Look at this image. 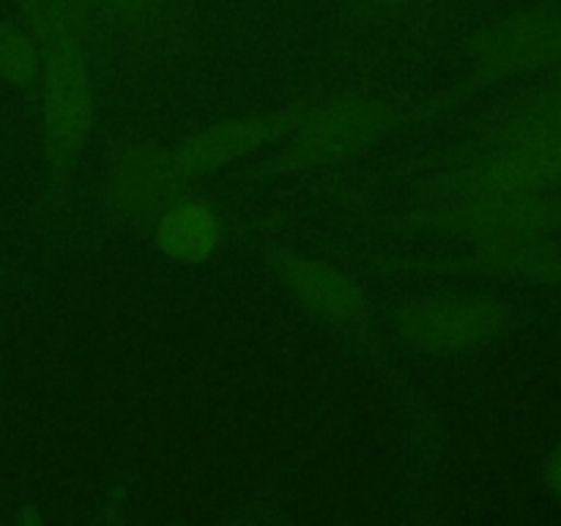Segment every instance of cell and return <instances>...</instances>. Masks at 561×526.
Instances as JSON below:
<instances>
[{"instance_id":"3957f363","label":"cell","mask_w":561,"mask_h":526,"mask_svg":"<svg viewBox=\"0 0 561 526\" xmlns=\"http://www.w3.org/2000/svg\"><path fill=\"white\" fill-rule=\"evenodd\" d=\"M394 110L378 99L345 93L318 102L296 113L294 126L285 137V164L290 168H323L356 157L389 135L394 126Z\"/></svg>"},{"instance_id":"5bb4252c","label":"cell","mask_w":561,"mask_h":526,"mask_svg":"<svg viewBox=\"0 0 561 526\" xmlns=\"http://www.w3.org/2000/svg\"><path fill=\"white\" fill-rule=\"evenodd\" d=\"M91 5L102 11H113V14H124V16H137V14H148L157 3L162 0H88Z\"/></svg>"},{"instance_id":"9a60e30c","label":"cell","mask_w":561,"mask_h":526,"mask_svg":"<svg viewBox=\"0 0 561 526\" xmlns=\"http://www.w3.org/2000/svg\"><path fill=\"white\" fill-rule=\"evenodd\" d=\"M20 5L31 16L33 25L44 22L47 16L58 14V11H71V0H20Z\"/></svg>"},{"instance_id":"7c38bea8","label":"cell","mask_w":561,"mask_h":526,"mask_svg":"<svg viewBox=\"0 0 561 526\" xmlns=\"http://www.w3.org/2000/svg\"><path fill=\"white\" fill-rule=\"evenodd\" d=\"M557 140L561 142V88L548 85L502 115L488 142Z\"/></svg>"},{"instance_id":"8992f818","label":"cell","mask_w":561,"mask_h":526,"mask_svg":"<svg viewBox=\"0 0 561 526\" xmlns=\"http://www.w3.org/2000/svg\"><path fill=\"white\" fill-rule=\"evenodd\" d=\"M460 186H496L513 192H561V142L557 140H507L488 142L485 153L449 175L438 192Z\"/></svg>"},{"instance_id":"ac0fdd59","label":"cell","mask_w":561,"mask_h":526,"mask_svg":"<svg viewBox=\"0 0 561 526\" xmlns=\"http://www.w3.org/2000/svg\"><path fill=\"white\" fill-rule=\"evenodd\" d=\"M548 85H553V88H561V69H557V75H553V80L548 82Z\"/></svg>"},{"instance_id":"ba28073f","label":"cell","mask_w":561,"mask_h":526,"mask_svg":"<svg viewBox=\"0 0 561 526\" xmlns=\"http://www.w3.org/2000/svg\"><path fill=\"white\" fill-rule=\"evenodd\" d=\"M184 184L186 179L175 164L173 151L140 146L118 159L104 186V197L121 219L142 222L157 219L159 211L179 197Z\"/></svg>"},{"instance_id":"6da1fadb","label":"cell","mask_w":561,"mask_h":526,"mask_svg":"<svg viewBox=\"0 0 561 526\" xmlns=\"http://www.w3.org/2000/svg\"><path fill=\"white\" fill-rule=\"evenodd\" d=\"M36 33L42 38L44 146L49 168L60 175L75 164L93 129V82L71 11L38 22Z\"/></svg>"},{"instance_id":"30bf717a","label":"cell","mask_w":561,"mask_h":526,"mask_svg":"<svg viewBox=\"0 0 561 526\" xmlns=\"http://www.w3.org/2000/svg\"><path fill=\"white\" fill-rule=\"evenodd\" d=\"M153 241L170 261L197 266L222 244V222L208 203L197 197H175L153 219Z\"/></svg>"},{"instance_id":"9c48e42d","label":"cell","mask_w":561,"mask_h":526,"mask_svg":"<svg viewBox=\"0 0 561 526\" xmlns=\"http://www.w3.org/2000/svg\"><path fill=\"white\" fill-rule=\"evenodd\" d=\"M272 266L285 294L305 310L332 323H356L365 318V294L348 274L334 268L332 263L296 252H277Z\"/></svg>"},{"instance_id":"8fae6325","label":"cell","mask_w":561,"mask_h":526,"mask_svg":"<svg viewBox=\"0 0 561 526\" xmlns=\"http://www.w3.org/2000/svg\"><path fill=\"white\" fill-rule=\"evenodd\" d=\"M477 266L531 285H561V239L531 236L510 244L477 247Z\"/></svg>"},{"instance_id":"7a4b0ae2","label":"cell","mask_w":561,"mask_h":526,"mask_svg":"<svg viewBox=\"0 0 561 526\" xmlns=\"http://www.w3.org/2000/svg\"><path fill=\"white\" fill-rule=\"evenodd\" d=\"M444 201L422 214V222L442 233H458L477 247L510 244L561 230L559 192H513L496 186H460L442 192Z\"/></svg>"},{"instance_id":"5b68a950","label":"cell","mask_w":561,"mask_h":526,"mask_svg":"<svg viewBox=\"0 0 561 526\" xmlns=\"http://www.w3.org/2000/svg\"><path fill=\"white\" fill-rule=\"evenodd\" d=\"M507 323V307L491 296H436L400 316V338L425 354H460L496 340Z\"/></svg>"},{"instance_id":"4fadbf2b","label":"cell","mask_w":561,"mask_h":526,"mask_svg":"<svg viewBox=\"0 0 561 526\" xmlns=\"http://www.w3.org/2000/svg\"><path fill=\"white\" fill-rule=\"evenodd\" d=\"M42 77V44L16 25H0V80L31 88Z\"/></svg>"},{"instance_id":"2e32d148","label":"cell","mask_w":561,"mask_h":526,"mask_svg":"<svg viewBox=\"0 0 561 526\" xmlns=\"http://www.w3.org/2000/svg\"><path fill=\"white\" fill-rule=\"evenodd\" d=\"M546 480L557 496H561V442L553 447V453L546 460Z\"/></svg>"},{"instance_id":"e0dca14e","label":"cell","mask_w":561,"mask_h":526,"mask_svg":"<svg viewBox=\"0 0 561 526\" xmlns=\"http://www.w3.org/2000/svg\"><path fill=\"white\" fill-rule=\"evenodd\" d=\"M348 3L362 11H389V9H398V5L414 3V0H348Z\"/></svg>"},{"instance_id":"277c9868","label":"cell","mask_w":561,"mask_h":526,"mask_svg":"<svg viewBox=\"0 0 561 526\" xmlns=\"http://www.w3.org/2000/svg\"><path fill=\"white\" fill-rule=\"evenodd\" d=\"M471 60L482 80H513L561 69V9H526L480 27Z\"/></svg>"},{"instance_id":"52a82bcc","label":"cell","mask_w":561,"mask_h":526,"mask_svg":"<svg viewBox=\"0 0 561 526\" xmlns=\"http://www.w3.org/2000/svg\"><path fill=\"white\" fill-rule=\"evenodd\" d=\"M296 113L299 110H279V113L239 115V118L217 121V124L186 137L179 148H173L175 164L186 181L214 173V170L239 162V159L255 153L257 148L288 135Z\"/></svg>"}]
</instances>
